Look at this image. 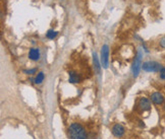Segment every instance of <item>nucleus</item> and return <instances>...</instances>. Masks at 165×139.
Masks as SVG:
<instances>
[{
    "mask_svg": "<svg viewBox=\"0 0 165 139\" xmlns=\"http://www.w3.org/2000/svg\"><path fill=\"white\" fill-rule=\"evenodd\" d=\"M160 78L161 79H165V72H162V73H160Z\"/></svg>",
    "mask_w": 165,
    "mask_h": 139,
    "instance_id": "nucleus-15",
    "label": "nucleus"
},
{
    "mask_svg": "<svg viewBox=\"0 0 165 139\" xmlns=\"http://www.w3.org/2000/svg\"><path fill=\"white\" fill-rule=\"evenodd\" d=\"M142 68L146 72H160L163 66L155 61H147L142 64Z\"/></svg>",
    "mask_w": 165,
    "mask_h": 139,
    "instance_id": "nucleus-2",
    "label": "nucleus"
},
{
    "mask_svg": "<svg viewBox=\"0 0 165 139\" xmlns=\"http://www.w3.org/2000/svg\"><path fill=\"white\" fill-rule=\"evenodd\" d=\"M38 72V69L37 68H34V69H29V70H25V73H27V74H35V73H37Z\"/></svg>",
    "mask_w": 165,
    "mask_h": 139,
    "instance_id": "nucleus-13",
    "label": "nucleus"
},
{
    "mask_svg": "<svg viewBox=\"0 0 165 139\" xmlns=\"http://www.w3.org/2000/svg\"><path fill=\"white\" fill-rule=\"evenodd\" d=\"M29 58L33 61H37L40 59V50L38 48H32L29 52Z\"/></svg>",
    "mask_w": 165,
    "mask_h": 139,
    "instance_id": "nucleus-8",
    "label": "nucleus"
},
{
    "mask_svg": "<svg viewBox=\"0 0 165 139\" xmlns=\"http://www.w3.org/2000/svg\"><path fill=\"white\" fill-rule=\"evenodd\" d=\"M142 67V53L139 52L138 56L136 57L135 62H134L133 65V73H134V77H137L140 73V69Z\"/></svg>",
    "mask_w": 165,
    "mask_h": 139,
    "instance_id": "nucleus-3",
    "label": "nucleus"
},
{
    "mask_svg": "<svg viewBox=\"0 0 165 139\" xmlns=\"http://www.w3.org/2000/svg\"><path fill=\"white\" fill-rule=\"evenodd\" d=\"M151 102H150V100L149 99H147V98H141L140 99V101H139V108L141 109L142 111H150L151 110Z\"/></svg>",
    "mask_w": 165,
    "mask_h": 139,
    "instance_id": "nucleus-6",
    "label": "nucleus"
},
{
    "mask_svg": "<svg viewBox=\"0 0 165 139\" xmlns=\"http://www.w3.org/2000/svg\"><path fill=\"white\" fill-rule=\"evenodd\" d=\"M58 35V33L54 30H49L48 32L46 33V37L50 39V40H53V39L56 38V36Z\"/></svg>",
    "mask_w": 165,
    "mask_h": 139,
    "instance_id": "nucleus-10",
    "label": "nucleus"
},
{
    "mask_svg": "<svg viewBox=\"0 0 165 139\" xmlns=\"http://www.w3.org/2000/svg\"><path fill=\"white\" fill-rule=\"evenodd\" d=\"M111 131H112V134L115 136V137H121V136L124 134L125 130H124V127L122 126V125L115 124V125H113Z\"/></svg>",
    "mask_w": 165,
    "mask_h": 139,
    "instance_id": "nucleus-7",
    "label": "nucleus"
},
{
    "mask_svg": "<svg viewBox=\"0 0 165 139\" xmlns=\"http://www.w3.org/2000/svg\"><path fill=\"white\" fill-rule=\"evenodd\" d=\"M44 78H45V75H44L43 72H39V73L37 74V76H36V78H35V83L40 84V83H42V81L44 80Z\"/></svg>",
    "mask_w": 165,
    "mask_h": 139,
    "instance_id": "nucleus-11",
    "label": "nucleus"
},
{
    "mask_svg": "<svg viewBox=\"0 0 165 139\" xmlns=\"http://www.w3.org/2000/svg\"><path fill=\"white\" fill-rule=\"evenodd\" d=\"M163 110H164V112H165V102H164V104H163Z\"/></svg>",
    "mask_w": 165,
    "mask_h": 139,
    "instance_id": "nucleus-16",
    "label": "nucleus"
},
{
    "mask_svg": "<svg viewBox=\"0 0 165 139\" xmlns=\"http://www.w3.org/2000/svg\"><path fill=\"white\" fill-rule=\"evenodd\" d=\"M80 81H81V76L77 73V72H74V71L69 72V82L78 83Z\"/></svg>",
    "mask_w": 165,
    "mask_h": 139,
    "instance_id": "nucleus-9",
    "label": "nucleus"
},
{
    "mask_svg": "<svg viewBox=\"0 0 165 139\" xmlns=\"http://www.w3.org/2000/svg\"><path fill=\"white\" fill-rule=\"evenodd\" d=\"M108 56H109V47L104 45L101 50V63L104 68L108 67Z\"/></svg>",
    "mask_w": 165,
    "mask_h": 139,
    "instance_id": "nucleus-4",
    "label": "nucleus"
},
{
    "mask_svg": "<svg viewBox=\"0 0 165 139\" xmlns=\"http://www.w3.org/2000/svg\"><path fill=\"white\" fill-rule=\"evenodd\" d=\"M151 101H152L153 104H155L157 106H161V105L164 104L165 98L161 93L156 91V93H153L152 94H151Z\"/></svg>",
    "mask_w": 165,
    "mask_h": 139,
    "instance_id": "nucleus-5",
    "label": "nucleus"
},
{
    "mask_svg": "<svg viewBox=\"0 0 165 139\" xmlns=\"http://www.w3.org/2000/svg\"><path fill=\"white\" fill-rule=\"evenodd\" d=\"M159 46H160L162 49H165V36L160 39V41H159Z\"/></svg>",
    "mask_w": 165,
    "mask_h": 139,
    "instance_id": "nucleus-14",
    "label": "nucleus"
},
{
    "mask_svg": "<svg viewBox=\"0 0 165 139\" xmlns=\"http://www.w3.org/2000/svg\"><path fill=\"white\" fill-rule=\"evenodd\" d=\"M68 135L69 139H87L86 130L79 123H72L68 127Z\"/></svg>",
    "mask_w": 165,
    "mask_h": 139,
    "instance_id": "nucleus-1",
    "label": "nucleus"
},
{
    "mask_svg": "<svg viewBox=\"0 0 165 139\" xmlns=\"http://www.w3.org/2000/svg\"><path fill=\"white\" fill-rule=\"evenodd\" d=\"M94 67L96 69V71L99 73L100 72V65H99V61H98V57L96 55V53L94 54Z\"/></svg>",
    "mask_w": 165,
    "mask_h": 139,
    "instance_id": "nucleus-12",
    "label": "nucleus"
}]
</instances>
